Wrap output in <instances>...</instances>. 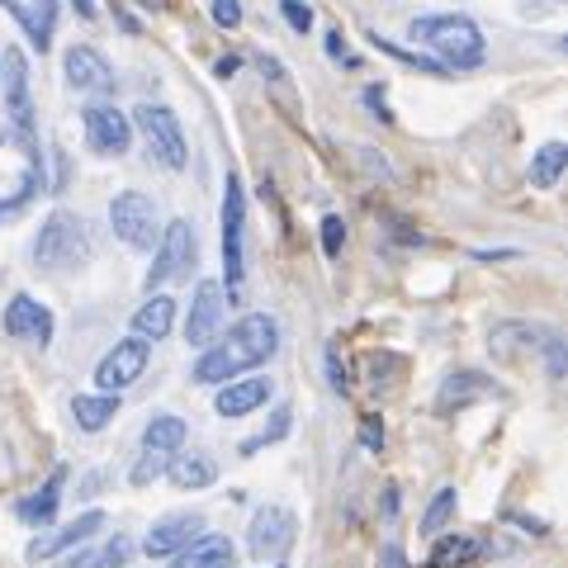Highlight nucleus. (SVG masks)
I'll return each mask as SVG.
<instances>
[{"mask_svg": "<svg viewBox=\"0 0 568 568\" xmlns=\"http://www.w3.org/2000/svg\"><path fill=\"white\" fill-rule=\"evenodd\" d=\"M275 351H280V327H275V317H271V313H246L219 346H213V342L204 346V355H200V361H194V369H190V379H194V384H227V379L246 375V369L265 365Z\"/></svg>", "mask_w": 568, "mask_h": 568, "instance_id": "1", "label": "nucleus"}, {"mask_svg": "<svg viewBox=\"0 0 568 568\" xmlns=\"http://www.w3.org/2000/svg\"><path fill=\"white\" fill-rule=\"evenodd\" d=\"M407 39L432 48L436 62L446 71H474V67H484V58H488L484 29H478L469 14H422V20L407 24Z\"/></svg>", "mask_w": 568, "mask_h": 568, "instance_id": "2", "label": "nucleus"}, {"mask_svg": "<svg viewBox=\"0 0 568 568\" xmlns=\"http://www.w3.org/2000/svg\"><path fill=\"white\" fill-rule=\"evenodd\" d=\"M95 256V237H91V223L81 219V213L71 209H52L39 237H33V261H39V271H77V265H85Z\"/></svg>", "mask_w": 568, "mask_h": 568, "instance_id": "3", "label": "nucleus"}, {"mask_svg": "<svg viewBox=\"0 0 568 568\" xmlns=\"http://www.w3.org/2000/svg\"><path fill=\"white\" fill-rule=\"evenodd\" d=\"M133 123L142 129V138H148V152L156 156V162L171 166V171H185V162H190L185 129H181V119H175L166 104H138Z\"/></svg>", "mask_w": 568, "mask_h": 568, "instance_id": "4", "label": "nucleus"}, {"mask_svg": "<svg viewBox=\"0 0 568 568\" xmlns=\"http://www.w3.org/2000/svg\"><path fill=\"white\" fill-rule=\"evenodd\" d=\"M0 67H6V104H10V129L14 142L29 152V162H39V142H33V95H29V62L20 52H0Z\"/></svg>", "mask_w": 568, "mask_h": 568, "instance_id": "5", "label": "nucleus"}, {"mask_svg": "<svg viewBox=\"0 0 568 568\" xmlns=\"http://www.w3.org/2000/svg\"><path fill=\"white\" fill-rule=\"evenodd\" d=\"M110 223H114V237H123V242L133 246V252H152L156 237H162V223H156V204L148 200V194H138V190L114 194Z\"/></svg>", "mask_w": 568, "mask_h": 568, "instance_id": "6", "label": "nucleus"}, {"mask_svg": "<svg viewBox=\"0 0 568 568\" xmlns=\"http://www.w3.org/2000/svg\"><path fill=\"white\" fill-rule=\"evenodd\" d=\"M190 265H194V227L185 219H175V223H166V233L156 237L152 271L142 284H148V294H152V290H162V284L190 275Z\"/></svg>", "mask_w": 568, "mask_h": 568, "instance_id": "7", "label": "nucleus"}, {"mask_svg": "<svg viewBox=\"0 0 568 568\" xmlns=\"http://www.w3.org/2000/svg\"><path fill=\"white\" fill-rule=\"evenodd\" d=\"M148 355H152V342H142V336L114 342V351H104V361L95 365L100 394H123V388H133L142 379V369H148Z\"/></svg>", "mask_w": 568, "mask_h": 568, "instance_id": "8", "label": "nucleus"}, {"mask_svg": "<svg viewBox=\"0 0 568 568\" xmlns=\"http://www.w3.org/2000/svg\"><path fill=\"white\" fill-rule=\"evenodd\" d=\"M242 242H246V194H242V181L227 175L223 185V275H227V290L242 284Z\"/></svg>", "mask_w": 568, "mask_h": 568, "instance_id": "9", "label": "nucleus"}, {"mask_svg": "<svg viewBox=\"0 0 568 568\" xmlns=\"http://www.w3.org/2000/svg\"><path fill=\"white\" fill-rule=\"evenodd\" d=\"M85 123V148H91L95 156H123L133 142V123L129 114H119L114 104H91V110L81 114Z\"/></svg>", "mask_w": 568, "mask_h": 568, "instance_id": "10", "label": "nucleus"}, {"mask_svg": "<svg viewBox=\"0 0 568 568\" xmlns=\"http://www.w3.org/2000/svg\"><path fill=\"white\" fill-rule=\"evenodd\" d=\"M62 71H67V85L81 95H104L114 91V67L104 62V52L91 48V43H71L67 58H62Z\"/></svg>", "mask_w": 568, "mask_h": 568, "instance_id": "11", "label": "nucleus"}, {"mask_svg": "<svg viewBox=\"0 0 568 568\" xmlns=\"http://www.w3.org/2000/svg\"><path fill=\"white\" fill-rule=\"evenodd\" d=\"M290 545H294V511H284V507H261L256 517H252V530H246V549H252V559H256V564L280 559Z\"/></svg>", "mask_w": 568, "mask_h": 568, "instance_id": "12", "label": "nucleus"}, {"mask_svg": "<svg viewBox=\"0 0 568 568\" xmlns=\"http://www.w3.org/2000/svg\"><path fill=\"white\" fill-rule=\"evenodd\" d=\"M223 317H227L223 284L219 280H200V290H194V304H190V317H185V342L204 351L213 336L223 332Z\"/></svg>", "mask_w": 568, "mask_h": 568, "instance_id": "13", "label": "nucleus"}, {"mask_svg": "<svg viewBox=\"0 0 568 568\" xmlns=\"http://www.w3.org/2000/svg\"><path fill=\"white\" fill-rule=\"evenodd\" d=\"M95 530H104V511H81L77 521H67V526H58V530H48V536L29 540L24 559H29V564H48V559H58L62 549H77V545H85V540L95 536Z\"/></svg>", "mask_w": 568, "mask_h": 568, "instance_id": "14", "label": "nucleus"}, {"mask_svg": "<svg viewBox=\"0 0 568 568\" xmlns=\"http://www.w3.org/2000/svg\"><path fill=\"white\" fill-rule=\"evenodd\" d=\"M6 332L14 336V342H29V346L43 351L52 342V313L33 294H14L10 308H6Z\"/></svg>", "mask_w": 568, "mask_h": 568, "instance_id": "15", "label": "nucleus"}, {"mask_svg": "<svg viewBox=\"0 0 568 568\" xmlns=\"http://www.w3.org/2000/svg\"><path fill=\"white\" fill-rule=\"evenodd\" d=\"M200 530H204L200 511H171V517H162V521L148 530L142 549H148V559H171L175 549H185L194 536H200Z\"/></svg>", "mask_w": 568, "mask_h": 568, "instance_id": "16", "label": "nucleus"}, {"mask_svg": "<svg viewBox=\"0 0 568 568\" xmlns=\"http://www.w3.org/2000/svg\"><path fill=\"white\" fill-rule=\"evenodd\" d=\"M10 10V20L24 29V39L48 52L52 48V33H58V0H0Z\"/></svg>", "mask_w": 568, "mask_h": 568, "instance_id": "17", "label": "nucleus"}, {"mask_svg": "<svg viewBox=\"0 0 568 568\" xmlns=\"http://www.w3.org/2000/svg\"><path fill=\"white\" fill-rule=\"evenodd\" d=\"M175 568H233L237 564V549L227 536H209V530H200L185 549H175Z\"/></svg>", "mask_w": 568, "mask_h": 568, "instance_id": "18", "label": "nucleus"}, {"mask_svg": "<svg viewBox=\"0 0 568 568\" xmlns=\"http://www.w3.org/2000/svg\"><path fill=\"white\" fill-rule=\"evenodd\" d=\"M488 394H493V379H488V375H478V369H459V375H450L446 384H440L436 413L450 417V413H459V407H469V403L488 398Z\"/></svg>", "mask_w": 568, "mask_h": 568, "instance_id": "19", "label": "nucleus"}, {"mask_svg": "<svg viewBox=\"0 0 568 568\" xmlns=\"http://www.w3.org/2000/svg\"><path fill=\"white\" fill-rule=\"evenodd\" d=\"M271 398V379H227L219 388V398H213V407H219V417H246L256 413V407Z\"/></svg>", "mask_w": 568, "mask_h": 568, "instance_id": "20", "label": "nucleus"}, {"mask_svg": "<svg viewBox=\"0 0 568 568\" xmlns=\"http://www.w3.org/2000/svg\"><path fill=\"white\" fill-rule=\"evenodd\" d=\"M166 478L181 493H200V488H209L213 478H219V465H213V455H200V450H190V455H181L175 450L171 459H166Z\"/></svg>", "mask_w": 568, "mask_h": 568, "instance_id": "21", "label": "nucleus"}, {"mask_svg": "<svg viewBox=\"0 0 568 568\" xmlns=\"http://www.w3.org/2000/svg\"><path fill=\"white\" fill-rule=\"evenodd\" d=\"M171 327H175V298L171 294H148V304L133 313V336H142V342H162Z\"/></svg>", "mask_w": 568, "mask_h": 568, "instance_id": "22", "label": "nucleus"}, {"mask_svg": "<svg viewBox=\"0 0 568 568\" xmlns=\"http://www.w3.org/2000/svg\"><path fill=\"white\" fill-rule=\"evenodd\" d=\"M62 484H67V469L58 465L48 474V484L33 493V497H24L20 503V521H29V526H48L52 517H58V503H62Z\"/></svg>", "mask_w": 568, "mask_h": 568, "instance_id": "23", "label": "nucleus"}, {"mask_svg": "<svg viewBox=\"0 0 568 568\" xmlns=\"http://www.w3.org/2000/svg\"><path fill=\"white\" fill-rule=\"evenodd\" d=\"M549 327H536V323H497L493 327V351L497 355H521V351H536L549 342Z\"/></svg>", "mask_w": 568, "mask_h": 568, "instance_id": "24", "label": "nucleus"}, {"mask_svg": "<svg viewBox=\"0 0 568 568\" xmlns=\"http://www.w3.org/2000/svg\"><path fill=\"white\" fill-rule=\"evenodd\" d=\"M71 417L81 432H104L119 417V394H77L71 398Z\"/></svg>", "mask_w": 568, "mask_h": 568, "instance_id": "25", "label": "nucleus"}, {"mask_svg": "<svg viewBox=\"0 0 568 568\" xmlns=\"http://www.w3.org/2000/svg\"><path fill=\"white\" fill-rule=\"evenodd\" d=\"M133 559V540L129 536H114V540H104L95 549H81L77 545V555L67 559V568H129Z\"/></svg>", "mask_w": 568, "mask_h": 568, "instance_id": "26", "label": "nucleus"}, {"mask_svg": "<svg viewBox=\"0 0 568 568\" xmlns=\"http://www.w3.org/2000/svg\"><path fill=\"white\" fill-rule=\"evenodd\" d=\"M181 446H185V417H175V413H156V417H148V426H142V450L175 455Z\"/></svg>", "mask_w": 568, "mask_h": 568, "instance_id": "27", "label": "nucleus"}, {"mask_svg": "<svg viewBox=\"0 0 568 568\" xmlns=\"http://www.w3.org/2000/svg\"><path fill=\"white\" fill-rule=\"evenodd\" d=\"M564 166H568V148H564V142H545V148L530 156V185H536V190H555Z\"/></svg>", "mask_w": 568, "mask_h": 568, "instance_id": "28", "label": "nucleus"}, {"mask_svg": "<svg viewBox=\"0 0 568 568\" xmlns=\"http://www.w3.org/2000/svg\"><path fill=\"white\" fill-rule=\"evenodd\" d=\"M478 555H484V545H478L474 536H446V540H436L432 564L436 568H469Z\"/></svg>", "mask_w": 568, "mask_h": 568, "instance_id": "29", "label": "nucleus"}, {"mask_svg": "<svg viewBox=\"0 0 568 568\" xmlns=\"http://www.w3.org/2000/svg\"><path fill=\"white\" fill-rule=\"evenodd\" d=\"M369 43H375L384 58H394V62H403V67H413V71H426V77H446V67H440L436 58H426V52H413V48H398V43H388V39H379V33H369Z\"/></svg>", "mask_w": 568, "mask_h": 568, "instance_id": "30", "label": "nucleus"}, {"mask_svg": "<svg viewBox=\"0 0 568 568\" xmlns=\"http://www.w3.org/2000/svg\"><path fill=\"white\" fill-rule=\"evenodd\" d=\"M455 507H459V493H455V488H440V493L432 497V507L422 511V536H440V526L455 517Z\"/></svg>", "mask_w": 568, "mask_h": 568, "instance_id": "31", "label": "nucleus"}, {"mask_svg": "<svg viewBox=\"0 0 568 568\" xmlns=\"http://www.w3.org/2000/svg\"><path fill=\"white\" fill-rule=\"evenodd\" d=\"M166 459H171V455H162V450H142V459H138V465L129 469V484H133V488H148V484H156V478L166 474Z\"/></svg>", "mask_w": 568, "mask_h": 568, "instance_id": "32", "label": "nucleus"}, {"mask_svg": "<svg viewBox=\"0 0 568 568\" xmlns=\"http://www.w3.org/2000/svg\"><path fill=\"white\" fill-rule=\"evenodd\" d=\"M290 417H294V413H290V403H280V407H275V422H271V432H265V436H256V440H242V455H256V450L265 446V440H280L284 432H290Z\"/></svg>", "mask_w": 568, "mask_h": 568, "instance_id": "33", "label": "nucleus"}, {"mask_svg": "<svg viewBox=\"0 0 568 568\" xmlns=\"http://www.w3.org/2000/svg\"><path fill=\"white\" fill-rule=\"evenodd\" d=\"M280 14H284V24H290L294 33L313 29V6H304V0H280Z\"/></svg>", "mask_w": 568, "mask_h": 568, "instance_id": "34", "label": "nucleus"}, {"mask_svg": "<svg viewBox=\"0 0 568 568\" xmlns=\"http://www.w3.org/2000/svg\"><path fill=\"white\" fill-rule=\"evenodd\" d=\"M342 242H346V223L336 219V213H327L323 219V252H327V261L342 256Z\"/></svg>", "mask_w": 568, "mask_h": 568, "instance_id": "35", "label": "nucleus"}, {"mask_svg": "<svg viewBox=\"0 0 568 568\" xmlns=\"http://www.w3.org/2000/svg\"><path fill=\"white\" fill-rule=\"evenodd\" d=\"M213 24H219V29H237L242 24V0H213Z\"/></svg>", "mask_w": 568, "mask_h": 568, "instance_id": "36", "label": "nucleus"}, {"mask_svg": "<svg viewBox=\"0 0 568 568\" xmlns=\"http://www.w3.org/2000/svg\"><path fill=\"white\" fill-rule=\"evenodd\" d=\"M327 384L336 394H346V365H342V355H336V346H327Z\"/></svg>", "mask_w": 568, "mask_h": 568, "instance_id": "37", "label": "nucleus"}, {"mask_svg": "<svg viewBox=\"0 0 568 568\" xmlns=\"http://www.w3.org/2000/svg\"><path fill=\"white\" fill-rule=\"evenodd\" d=\"M361 446L365 450H384V426H379V417H365L361 422Z\"/></svg>", "mask_w": 568, "mask_h": 568, "instance_id": "38", "label": "nucleus"}, {"mask_svg": "<svg viewBox=\"0 0 568 568\" xmlns=\"http://www.w3.org/2000/svg\"><path fill=\"white\" fill-rule=\"evenodd\" d=\"M365 104H369V110H375L384 123H394V114H388V104H384V91H379V85H369V91H365Z\"/></svg>", "mask_w": 568, "mask_h": 568, "instance_id": "39", "label": "nucleus"}, {"mask_svg": "<svg viewBox=\"0 0 568 568\" xmlns=\"http://www.w3.org/2000/svg\"><path fill=\"white\" fill-rule=\"evenodd\" d=\"M379 568H407L403 549H398V545H384V549H379Z\"/></svg>", "mask_w": 568, "mask_h": 568, "instance_id": "40", "label": "nucleus"}, {"mask_svg": "<svg viewBox=\"0 0 568 568\" xmlns=\"http://www.w3.org/2000/svg\"><path fill=\"white\" fill-rule=\"evenodd\" d=\"M256 67H261V77H271V81H284V67H280L275 58H265V52L256 58Z\"/></svg>", "mask_w": 568, "mask_h": 568, "instance_id": "41", "label": "nucleus"}, {"mask_svg": "<svg viewBox=\"0 0 568 568\" xmlns=\"http://www.w3.org/2000/svg\"><path fill=\"white\" fill-rule=\"evenodd\" d=\"M237 67H242L237 58H219V62H213V77H219V81H227V77H233Z\"/></svg>", "mask_w": 568, "mask_h": 568, "instance_id": "42", "label": "nucleus"}, {"mask_svg": "<svg viewBox=\"0 0 568 568\" xmlns=\"http://www.w3.org/2000/svg\"><path fill=\"white\" fill-rule=\"evenodd\" d=\"M342 48H346L342 29H332V33H327V58H342Z\"/></svg>", "mask_w": 568, "mask_h": 568, "instance_id": "43", "label": "nucleus"}, {"mask_svg": "<svg viewBox=\"0 0 568 568\" xmlns=\"http://www.w3.org/2000/svg\"><path fill=\"white\" fill-rule=\"evenodd\" d=\"M71 6H77V14H81V20H95V0H71Z\"/></svg>", "mask_w": 568, "mask_h": 568, "instance_id": "44", "label": "nucleus"}, {"mask_svg": "<svg viewBox=\"0 0 568 568\" xmlns=\"http://www.w3.org/2000/svg\"><path fill=\"white\" fill-rule=\"evenodd\" d=\"M549 6H564V0H549Z\"/></svg>", "mask_w": 568, "mask_h": 568, "instance_id": "45", "label": "nucleus"}, {"mask_svg": "<svg viewBox=\"0 0 568 568\" xmlns=\"http://www.w3.org/2000/svg\"><path fill=\"white\" fill-rule=\"evenodd\" d=\"M0 138H6V133H0Z\"/></svg>", "mask_w": 568, "mask_h": 568, "instance_id": "46", "label": "nucleus"}]
</instances>
